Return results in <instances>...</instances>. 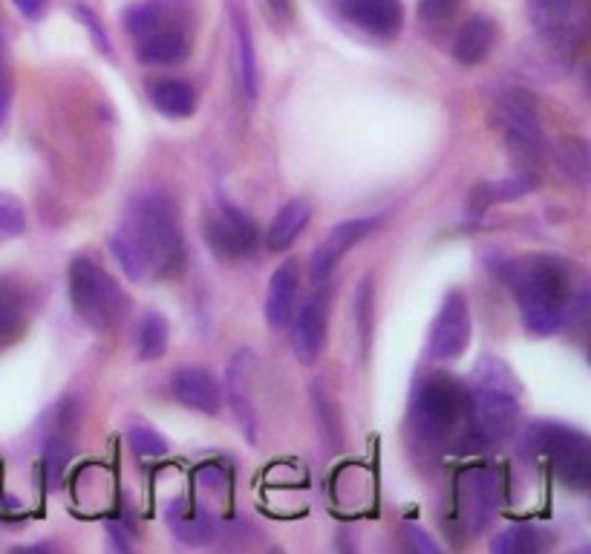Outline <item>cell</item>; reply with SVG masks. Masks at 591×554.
I'll return each instance as SVG.
<instances>
[{
	"label": "cell",
	"mask_w": 591,
	"mask_h": 554,
	"mask_svg": "<svg viewBox=\"0 0 591 554\" xmlns=\"http://www.w3.org/2000/svg\"><path fill=\"white\" fill-rule=\"evenodd\" d=\"M468 413V390L445 372H430L413 390V422L427 439H448Z\"/></svg>",
	"instance_id": "7"
},
{
	"label": "cell",
	"mask_w": 591,
	"mask_h": 554,
	"mask_svg": "<svg viewBox=\"0 0 591 554\" xmlns=\"http://www.w3.org/2000/svg\"><path fill=\"white\" fill-rule=\"evenodd\" d=\"M525 448L537 459H546L571 491H585L591 486V445L583 431L560 422H537L525 433Z\"/></svg>",
	"instance_id": "6"
},
{
	"label": "cell",
	"mask_w": 591,
	"mask_h": 554,
	"mask_svg": "<svg viewBox=\"0 0 591 554\" xmlns=\"http://www.w3.org/2000/svg\"><path fill=\"white\" fill-rule=\"evenodd\" d=\"M462 9V0H418V15L425 23H448Z\"/></svg>",
	"instance_id": "35"
},
{
	"label": "cell",
	"mask_w": 591,
	"mask_h": 554,
	"mask_svg": "<svg viewBox=\"0 0 591 554\" xmlns=\"http://www.w3.org/2000/svg\"><path fill=\"white\" fill-rule=\"evenodd\" d=\"M234 41H237V76H240V90L249 105L258 101L260 76H258V53H254V39L251 26L243 15L234 12Z\"/></svg>",
	"instance_id": "24"
},
{
	"label": "cell",
	"mask_w": 591,
	"mask_h": 554,
	"mask_svg": "<svg viewBox=\"0 0 591 554\" xmlns=\"http://www.w3.org/2000/svg\"><path fill=\"white\" fill-rule=\"evenodd\" d=\"M311 404H315V416H318L320 433L332 442L335 448H341V427H338V416H335V404L329 402L320 388H311Z\"/></svg>",
	"instance_id": "32"
},
{
	"label": "cell",
	"mask_w": 591,
	"mask_h": 554,
	"mask_svg": "<svg viewBox=\"0 0 591 554\" xmlns=\"http://www.w3.org/2000/svg\"><path fill=\"white\" fill-rule=\"evenodd\" d=\"M167 525L176 540H183L185 546H208L214 540V520L211 514L188 500L171 502L167 509Z\"/></svg>",
	"instance_id": "19"
},
{
	"label": "cell",
	"mask_w": 591,
	"mask_h": 554,
	"mask_svg": "<svg viewBox=\"0 0 591 554\" xmlns=\"http://www.w3.org/2000/svg\"><path fill=\"white\" fill-rule=\"evenodd\" d=\"M78 413L69 411V404L58 408V416L53 419V431H50V439H46V468L53 477L64 474L67 468V459L73 456V442H76V425Z\"/></svg>",
	"instance_id": "23"
},
{
	"label": "cell",
	"mask_w": 591,
	"mask_h": 554,
	"mask_svg": "<svg viewBox=\"0 0 591 554\" xmlns=\"http://www.w3.org/2000/svg\"><path fill=\"white\" fill-rule=\"evenodd\" d=\"M69 304L78 318L96 333H110L122 324L128 297L122 286L96 260L76 258L69 263Z\"/></svg>",
	"instance_id": "5"
},
{
	"label": "cell",
	"mask_w": 591,
	"mask_h": 554,
	"mask_svg": "<svg viewBox=\"0 0 591 554\" xmlns=\"http://www.w3.org/2000/svg\"><path fill=\"white\" fill-rule=\"evenodd\" d=\"M167 341H171V327H167V318L160 312H144V318L139 321V356L144 361H156L167 352Z\"/></svg>",
	"instance_id": "25"
},
{
	"label": "cell",
	"mask_w": 591,
	"mask_h": 554,
	"mask_svg": "<svg viewBox=\"0 0 591 554\" xmlns=\"http://www.w3.org/2000/svg\"><path fill=\"white\" fill-rule=\"evenodd\" d=\"M269 7H272V12L281 21H288V18L295 15V3L292 0H269Z\"/></svg>",
	"instance_id": "40"
},
{
	"label": "cell",
	"mask_w": 591,
	"mask_h": 554,
	"mask_svg": "<svg viewBox=\"0 0 591 554\" xmlns=\"http://www.w3.org/2000/svg\"><path fill=\"white\" fill-rule=\"evenodd\" d=\"M470 427L485 445L508 442L519 425V384L496 358H482L468 388Z\"/></svg>",
	"instance_id": "3"
},
{
	"label": "cell",
	"mask_w": 591,
	"mask_h": 554,
	"mask_svg": "<svg viewBox=\"0 0 591 554\" xmlns=\"http://www.w3.org/2000/svg\"><path fill=\"white\" fill-rule=\"evenodd\" d=\"M355 315H358V338H361V347H366L372 338V278L370 274H366L364 281L358 283Z\"/></svg>",
	"instance_id": "34"
},
{
	"label": "cell",
	"mask_w": 591,
	"mask_h": 554,
	"mask_svg": "<svg viewBox=\"0 0 591 554\" xmlns=\"http://www.w3.org/2000/svg\"><path fill=\"white\" fill-rule=\"evenodd\" d=\"M12 3H15L26 18H39L41 9L46 7V0H12Z\"/></svg>",
	"instance_id": "39"
},
{
	"label": "cell",
	"mask_w": 591,
	"mask_h": 554,
	"mask_svg": "<svg viewBox=\"0 0 591 554\" xmlns=\"http://www.w3.org/2000/svg\"><path fill=\"white\" fill-rule=\"evenodd\" d=\"M381 226V217H358V220H347L338 222V226L329 231V237L324 243L315 249L311 254V281H329V274L335 272V267L341 263V258L347 254L352 246H358L361 240L375 231Z\"/></svg>",
	"instance_id": "11"
},
{
	"label": "cell",
	"mask_w": 591,
	"mask_h": 554,
	"mask_svg": "<svg viewBox=\"0 0 591 554\" xmlns=\"http://www.w3.org/2000/svg\"><path fill=\"white\" fill-rule=\"evenodd\" d=\"M128 439H130V448L136 450L139 456H144V459H156V456L167 454V442L162 439V433H156L153 427H144V425L130 427Z\"/></svg>",
	"instance_id": "33"
},
{
	"label": "cell",
	"mask_w": 591,
	"mask_h": 554,
	"mask_svg": "<svg viewBox=\"0 0 591 554\" xmlns=\"http://www.w3.org/2000/svg\"><path fill=\"white\" fill-rule=\"evenodd\" d=\"M309 220L311 206L306 199H292V203H286L272 220L269 231H265V249L274 251V254L292 249V243H295L300 231L309 226Z\"/></svg>",
	"instance_id": "21"
},
{
	"label": "cell",
	"mask_w": 591,
	"mask_h": 554,
	"mask_svg": "<svg viewBox=\"0 0 591 554\" xmlns=\"http://www.w3.org/2000/svg\"><path fill=\"white\" fill-rule=\"evenodd\" d=\"M171 393L176 402H183L190 411L205 413V416H217L222 411V384L214 379L208 370L199 367H183L171 376Z\"/></svg>",
	"instance_id": "13"
},
{
	"label": "cell",
	"mask_w": 591,
	"mask_h": 554,
	"mask_svg": "<svg viewBox=\"0 0 591 554\" xmlns=\"http://www.w3.org/2000/svg\"><path fill=\"white\" fill-rule=\"evenodd\" d=\"M76 18L84 23V26H87V30H90L92 41H96V46H99V53L101 55H113V46H110V39H107V32H105V26H101L99 15H96V12H92L90 7H84V3H76Z\"/></svg>",
	"instance_id": "36"
},
{
	"label": "cell",
	"mask_w": 591,
	"mask_h": 554,
	"mask_svg": "<svg viewBox=\"0 0 591 554\" xmlns=\"http://www.w3.org/2000/svg\"><path fill=\"white\" fill-rule=\"evenodd\" d=\"M26 231V208L15 194L0 191V243L18 240Z\"/></svg>",
	"instance_id": "31"
},
{
	"label": "cell",
	"mask_w": 591,
	"mask_h": 554,
	"mask_svg": "<svg viewBox=\"0 0 591 554\" xmlns=\"http://www.w3.org/2000/svg\"><path fill=\"white\" fill-rule=\"evenodd\" d=\"M404 537L409 540V543H413V548H416V552H422V554H439V546H436V543H433L430 537H427L425 532H422V529H418V525H404Z\"/></svg>",
	"instance_id": "37"
},
{
	"label": "cell",
	"mask_w": 591,
	"mask_h": 554,
	"mask_svg": "<svg viewBox=\"0 0 591 554\" xmlns=\"http://www.w3.org/2000/svg\"><path fill=\"white\" fill-rule=\"evenodd\" d=\"M500 41V26L488 15H473L459 26L453 39V58L462 67H477L493 53Z\"/></svg>",
	"instance_id": "16"
},
{
	"label": "cell",
	"mask_w": 591,
	"mask_h": 554,
	"mask_svg": "<svg viewBox=\"0 0 591 554\" xmlns=\"http://www.w3.org/2000/svg\"><path fill=\"white\" fill-rule=\"evenodd\" d=\"M574 0H528V15L539 30L560 32L562 23H569Z\"/></svg>",
	"instance_id": "29"
},
{
	"label": "cell",
	"mask_w": 591,
	"mask_h": 554,
	"mask_svg": "<svg viewBox=\"0 0 591 554\" xmlns=\"http://www.w3.org/2000/svg\"><path fill=\"white\" fill-rule=\"evenodd\" d=\"M245 356H249V352H237L234 356V361L228 367L222 393L228 395V404H231L237 422L243 427L245 439H249L251 445H258V411H254V404H251L249 399V390H245V367H243Z\"/></svg>",
	"instance_id": "20"
},
{
	"label": "cell",
	"mask_w": 591,
	"mask_h": 554,
	"mask_svg": "<svg viewBox=\"0 0 591 554\" xmlns=\"http://www.w3.org/2000/svg\"><path fill=\"white\" fill-rule=\"evenodd\" d=\"M116 263L133 281L174 278L185 263L179 208L162 191H142L124 208L122 226L110 237Z\"/></svg>",
	"instance_id": "1"
},
{
	"label": "cell",
	"mask_w": 591,
	"mask_h": 554,
	"mask_svg": "<svg viewBox=\"0 0 591 554\" xmlns=\"http://www.w3.org/2000/svg\"><path fill=\"white\" fill-rule=\"evenodd\" d=\"M539 174H523V171H516L511 180H500V183H479L470 194V211H488L496 203H511V199H519L525 194L537 188Z\"/></svg>",
	"instance_id": "22"
},
{
	"label": "cell",
	"mask_w": 591,
	"mask_h": 554,
	"mask_svg": "<svg viewBox=\"0 0 591 554\" xmlns=\"http://www.w3.org/2000/svg\"><path fill=\"white\" fill-rule=\"evenodd\" d=\"M297 304V263L295 260H286L277 267V272L272 274V283H269V292H265V324L272 329H283L292 321V312Z\"/></svg>",
	"instance_id": "17"
},
{
	"label": "cell",
	"mask_w": 591,
	"mask_h": 554,
	"mask_svg": "<svg viewBox=\"0 0 591 554\" xmlns=\"http://www.w3.org/2000/svg\"><path fill=\"white\" fill-rule=\"evenodd\" d=\"M167 21H171V3L167 0H142V3L124 12V30L130 35H136V39H142V35H147V32H153Z\"/></svg>",
	"instance_id": "27"
},
{
	"label": "cell",
	"mask_w": 591,
	"mask_h": 554,
	"mask_svg": "<svg viewBox=\"0 0 591 554\" xmlns=\"http://www.w3.org/2000/svg\"><path fill=\"white\" fill-rule=\"evenodd\" d=\"M338 12L358 30L375 39H395L404 30L402 0H338Z\"/></svg>",
	"instance_id": "12"
},
{
	"label": "cell",
	"mask_w": 591,
	"mask_h": 554,
	"mask_svg": "<svg viewBox=\"0 0 591 554\" xmlns=\"http://www.w3.org/2000/svg\"><path fill=\"white\" fill-rule=\"evenodd\" d=\"M26 327V306L12 283H0V344H12Z\"/></svg>",
	"instance_id": "26"
},
{
	"label": "cell",
	"mask_w": 591,
	"mask_h": 554,
	"mask_svg": "<svg viewBox=\"0 0 591 554\" xmlns=\"http://www.w3.org/2000/svg\"><path fill=\"white\" fill-rule=\"evenodd\" d=\"M190 55V32L183 23L167 21L153 32L142 35L136 46V58L144 67H176Z\"/></svg>",
	"instance_id": "14"
},
{
	"label": "cell",
	"mask_w": 591,
	"mask_h": 554,
	"mask_svg": "<svg viewBox=\"0 0 591 554\" xmlns=\"http://www.w3.org/2000/svg\"><path fill=\"white\" fill-rule=\"evenodd\" d=\"M493 128L502 133L505 151L523 174H537L546 160V130L539 105L528 90H505L491 107Z\"/></svg>",
	"instance_id": "4"
},
{
	"label": "cell",
	"mask_w": 591,
	"mask_h": 554,
	"mask_svg": "<svg viewBox=\"0 0 591 554\" xmlns=\"http://www.w3.org/2000/svg\"><path fill=\"white\" fill-rule=\"evenodd\" d=\"M147 96L151 105L167 119H190L197 113V87L185 78H156L147 84Z\"/></svg>",
	"instance_id": "18"
},
{
	"label": "cell",
	"mask_w": 591,
	"mask_h": 554,
	"mask_svg": "<svg viewBox=\"0 0 591 554\" xmlns=\"http://www.w3.org/2000/svg\"><path fill=\"white\" fill-rule=\"evenodd\" d=\"M530 335L560 333L574 306V269L557 254H530L502 269Z\"/></svg>",
	"instance_id": "2"
},
{
	"label": "cell",
	"mask_w": 591,
	"mask_h": 554,
	"mask_svg": "<svg viewBox=\"0 0 591 554\" xmlns=\"http://www.w3.org/2000/svg\"><path fill=\"white\" fill-rule=\"evenodd\" d=\"M9 107H12V82H9L7 67H3V62H0V128L7 124Z\"/></svg>",
	"instance_id": "38"
},
{
	"label": "cell",
	"mask_w": 591,
	"mask_h": 554,
	"mask_svg": "<svg viewBox=\"0 0 591 554\" xmlns=\"http://www.w3.org/2000/svg\"><path fill=\"white\" fill-rule=\"evenodd\" d=\"M554 162L574 183L583 185L589 180V148L583 139H562L554 151Z\"/></svg>",
	"instance_id": "28"
},
{
	"label": "cell",
	"mask_w": 591,
	"mask_h": 554,
	"mask_svg": "<svg viewBox=\"0 0 591 554\" xmlns=\"http://www.w3.org/2000/svg\"><path fill=\"white\" fill-rule=\"evenodd\" d=\"M470 333H473V321H470L468 301L462 292H448L441 301L439 312L430 324L427 335V349L436 361H456L464 356L470 347Z\"/></svg>",
	"instance_id": "8"
},
{
	"label": "cell",
	"mask_w": 591,
	"mask_h": 554,
	"mask_svg": "<svg viewBox=\"0 0 591 554\" xmlns=\"http://www.w3.org/2000/svg\"><path fill=\"white\" fill-rule=\"evenodd\" d=\"M500 500V477L493 468H468L459 477V502L470 525H485Z\"/></svg>",
	"instance_id": "15"
},
{
	"label": "cell",
	"mask_w": 591,
	"mask_h": 554,
	"mask_svg": "<svg viewBox=\"0 0 591 554\" xmlns=\"http://www.w3.org/2000/svg\"><path fill=\"white\" fill-rule=\"evenodd\" d=\"M258 222L251 220L245 211H240L234 203H228V199H220V208L205 226V240L220 258H249L254 246H258Z\"/></svg>",
	"instance_id": "9"
},
{
	"label": "cell",
	"mask_w": 591,
	"mask_h": 554,
	"mask_svg": "<svg viewBox=\"0 0 591 554\" xmlns=\"http://www.w3.org/2000/svg\"><path fill=\"white\" fill-rule=\"evenodd\" d=\"M329 335V295L318 292L311 295L292 321V349L300 365L311 367L327 347Z\"/></svg>",
	"instance_id": "10"
},
{
	"label": "cell",
	"mask_w": 591,
	"mask_h": 554,
	"mask_svg": "<svg viewBox=\"0 0 591 554\" xmlns=\"http://www.w3.org/2000/svg\"><path fill=\"white\" fill-rule=\"evenodd\" d=\"M539 537L530 525H508L500 537L491 543L493 554H534L539 552Z\"/></svg>",
	"instance_id": "30"
}]
</instances>
